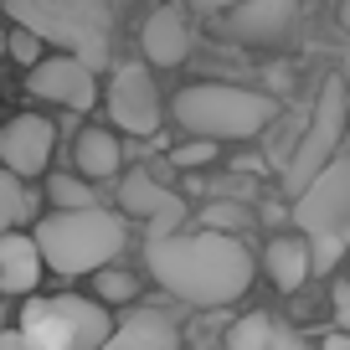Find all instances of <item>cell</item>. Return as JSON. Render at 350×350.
<instances>
[{
	"instance_id": "27",
	"label": "cell",
	"mask_w": 350,
	"mask_h": 350,
	"mask_svg": "<svg viewBox=\"0 0 350 350\" xmlns=\"http://www.w3.org/2000/svg\"><path fill=\"white\" fill-rule=\"evenodd\" d=\"M191 5H196L201 16H227L232 5H237V0H191Z\"/></svg>"
},
{
	"instance_id": "10",
	"label": "cell",
	"mask_w": 350,
	"mask_h": 350,
	"mask_svg": "<svg viewBox=\"0 0 350 350\" xmlns=\"http://www.w3.org/2000/svg\"><path fill=\"white\" fill-rule=\"evenodd\" d=\"M52 150H57V124L42 119V113H21L0 129V165L16 170L21 180L42 175L52 165Z\"/></svg>"
},
{
	"instance_id": "25",
	"label": "cell",
	"mask_w": 350,
	"mask_h": 350,
	"mask_svg": "<svg viewBox=\"0 0 350 350\" xmlns=\"http://www.w3.org/2000/svg\"><path fill=\"white\" fill-rule=\"evenodd\" d=\"M335 319H340V329H350V278L335 288Z\"/></svg>"
},
{
	"instance_id": "22",
	"label": "cell",
	"mask_w": 350,
	"mask_h": 350,
	"mask_svg": "<svg viewBox=\"0 0 350 350\" xmlns=\"http://www.w3.org/2000/svg\"><path fill=\"white\" fill-rule=\"evenodd\" d=\"M175 165H180V170H201V165H211L217 160V139H196V134H191L186 144H180V150L170 154Z\"/></svg>"
},
{
	"instance_id": "4",
	"label": "cell",
	"mask_w": 350,
	"mask_h": 350,
	"mask_svg": "<svg viewBox=\"0 0 350 350\" xmlns=\"http://www.w3.org/2000/svg\"><path fill=\"white\" fill-rule=\"evenodd\" d=\"M278 119V103L258 88L237 83H191L175 93V124L196 139H258Z\"/></svg>"
},
{
	"instance_id": "29",
	"label": "cell",
	"mask_w": 350,
	"mask_h": 350,
	"mask_svg": "<svg viewBox=\"0 0 350 350\" xmlns=\"http://www.w3.org/2000/svg\"><path fill=\"white\" fill-rule=\"evenodd\" d=\"M340 26H345V36H350V0H340Z\"/></svg>"
},
{
	"instance_id": "26",
	"label": "cell",
	"mask_w": 350,
	"mask_h": 350,
	"mask_svg": "<svg viewBox=\"0 0 350 350\" xmlns=\"http://www.w3.org/2000/svg\"><path fill=\"white\" fill-rule=\"evenodd\" d=\"M0 350H31V340L21 335V325H11V329H0Z\"/></svg>"
},
{
	"instance_id": "30",
	"label": "cell",
	"mask_w": 350,
	"mask_h": 350,
	"mask_svg": "<svg viewBox=\"0 0 350 350\" xmlns=\"http://www.w3.org/2000/svg\"><path fill=\"white\" fill-rule=\"evenodd\" d=\"M0 52H5V11H0Z\"/></svg>"
},
{
	"instance_id": "13",
	"label": "cell",
	"mask_w": 350,
	"mask_h": 350,
	"mask_svg": "<svg viewBox=\"0 0 350 350\" xmlns=\"http://www.w3.org/2000/svg\"><path fill=\"white\" fill-rule=\"evenodd\" d=\"M139 46H144V62L154 67H180L191 52V26L175 5H154L144 16V31H139Z\"/></svg>"
},
{
	"instance_id": "18",
	"label": "cell",
	"mask_w": 350,
	"mask_h": 350,
	"mask_svg": "<svg viewBox=\"0 0 350 350\" xmlns=\"http://www.w3.org/2000/svg\"><path fill=\"white\" fill-rule=\"evenodd\" d=\"M31 217V191L16 170H0V232H16Z\"/></svg>"
},
{
	"instance_id": "24",
	"label": "cell",
	"mask_w": 350,
	"mask_h": 350,
	"mask_svg": "<svg viewBox=\"0 0 350 350\" xmlns=\"http://www.w3.org/2000/svg\"><path fill=\"white\" fill-rule=\"evenodd\" d=\"M268 350H309V340L299 335V329H288V325H273V335H268Z\"/></svg>"
},
{
	"instance_id": "20",
	"label": "cell",
	"mask_w": 350,
	"mask_h": 350,
	"mask_svg": "<svg viewBox=\"0 0 350 350\" xmlns=\"http://www.w3.org/2000/svg\"><path fill=\"white\" fill-rule=\"evenodd\" d=\"M268 335H273V319L268 314H242L227 329V350H268Z\"/></svg>"
},
{
	"instance_id": "6",
	"label": "cell",
	"mask_w": 350,
	"mask_h": 350,
	"mask_svg": "<svg viewBox=\"0 0 350 350\" xmlns=\"http://www.w3.org/2000/svg\"><path fill=\"white\" fill-rule=\"evenodd\" d=\"M21 335L31 350H98L109 340L113 319L103 299H77V294H42L21 304Z\"/></svg>"
},
{
	"instance_id": "9",
	"label": "cell",
	"mask_w": 350,
	"mask_h": 350,
	"mask_svg": "<svg viewBox=\"0 0 350 350\" xmlns=\"http://www.w3.org/2000/svg\"><path fill=\"white\" fill-rule=\"evenodd\" d=\"M36 93V98L46 103H62V109H77L88 113L93 103H98V72L83 62V57H42V62L31 67V83H26Z\"/></svg>"
},
{
	"instance_id": "15",
	"label": "cell",
	"mask_w": 350,
	"mask_h": 350,
	"mask_svg": "<svg viewBox=\"0 0 350 350\" xmlns=\"http://www.w3.org/2000/svg\"><path fill=\"white\" fill-rule=\"evenodd\" d=\"M98 350H180V329L170 314L144 309V314H129L124 325H113Z\"/></svg>"
},
{
	"instance_id": "5",
	"label": "cell",
	"mask_w": 350,
	"mask_h": 350,
	"mask_svg": "<svg viewBox=\"0 0 350 350\" xmlns=\"http://www.w3.org/2000/svg\"><path fill=\"white\" fill-rule=\"evenodd\" d=\"M294 221L309 237L314 273H329L350 242V160H329L294 196Z\"/></svg>"
},
{
	"instance_id": "3",
	"label": "cell",
	"mask_w": 350,
	"mask_h": 350,
	"mask_svg": "<svg viewBox=\"0 0 350 350\" xmlns=\"http://www.w3.org/2000/svg\"><path fill=\"white\" fill-rule=\"evenodd\" d=\"M0 11L42 42L72 46V57H83L93 72L113 62V0H0Z\"/></svg>"
},
{
	"instance_id": "8",
	"label": "cell",
	"mask_w": 350,
	"mask_h": 350,
	"mask_svg": "<svg viewBox=\"0 0 350 350\" xmlns=\"http://www.w3.org/2000/svg\"><path fill=\"white\" fill-rule=\"evenodd\" d=\"M109 124L124 134H134V139H150L154 129H160V93H154V77L144 62H124L113 67L109 77Z\"/></svg>"
},
{
	"instance_id": "7",
	"label": "cell",
	"mask_w": 350,
	"mask_h": 350,
	"mask_svg": "<svg viewBox=\"0 0 350 350\" xmlns=\"http://www.w3.org/2000/svg\"><path fill=\"white\" fill-rule=\"evenodd\" d=\"M345 113H350V93H345V83L335 77V83L319 88L314 113H309V129H304V139H299V150L288 154V170H284V191H288V196H299V191L335 160L340 134H345Z\"/></svg>"
},
{
	"instance_id": "11",
	"label": "cell",
	"mask_w": 350,
	"mask_h": 350,
	"mask_svg": "<svg viewBox=\"0 0 350 350\" xmlns=\"http://www.w3.org/2000/svg\"><path fill=\"white\" fill-rule=\"evenodd\" d=\"M119 211L150 221V232H175L186 221V201L175 196L170 186H160L150 170H129L119 180Z\"/></svg>"
},
{
	"instance_id": "28",
	"label": "cell",
	"mask_w": 350,
	"mask_h": 350,
	"mask_svg": "<svg viewBox=\"0 0 350 350\" xmlns=\"http://www.w3.org/2000/svg\"><path fill=\"white\" fill-rule=\"evenodd\" d=\"M319 350H350V329H335V335H325V345Z\"/></svg>"
},
{
	"instance_id": "16",
	"label": "cell",
	"mask_w": 350,
	"mask_h": 350,
	"mask_svg": "<svg viewBox=\"0 0 350 350\" xmlns=\"http://www.w3.org/2000/svg\"><path fill=\"white\" fill-rule=\"evenodd\" d=\"M262 268H268V278H273L284 294L304 288V278L314 273V252H309V237H304V232H278V237L262 247Z\"/></svg>"
},
{
	"instance_id": "31",
	"label": "cell",
	"mask_w": 350,
	"mask_h": 350,
	"mask_svg": "<svg viewBox=\"0 0 350 350\" xmlns=\"http://www.w3.org/2000/svg\"><path fill=\"white\" fill-rule=\"evenodd\" d=\"M345 93H350V83H345Z\"/></svg>"
},
{
	"instance_id": "14",
	"label": "cell",
	"mask_w": 350,
	"mask_h": 350,
	"mask_svg": "<svg viewBox=\"0 0 350 350\" xmlns=\"http://www.w3.org/2000/svg\"><path fill=\"white\" fill-rule=\"evenodd\" d=\"M42 268L46 262L31 232H0V294H36Z\"/></svg>"
},
{
	"instance_id": "17",
	"label": "cell",
	"mask_w": 350,
	"mask_h": 350,
	"mask_svg": "<svg viewBox=\"0 0 350 350\" xmlns=\"http://www.w3.org/2000/svg\"><path fill=\"white\" fill-rule=\"evenodd\" d=\"M72 165L88 180H113L119 165H124V144H119V134H113V124H88V129L77 134V144H72Z\"/></svg>"
},
{
	"instance_id": "2",
	"label": "cell",
	"mask_w": 350,
	"mask_h": 350,
	"mask_svg": "<svg viewBox=\"0 0 350 350\" xmlns=\"http://www.w3.org/2000/svg\"><path fill=\"white\" fill-rule=\"evenodd\" d=\"M36 247H42V262L62 278L77 273H98L129 247V221L119 211L103 206H77V211H52V217L36 221Z\"/></svg>"
},
{
	"instance_id": "23",
	"label": "cell",
	"mask_w": 350,
	"mask_h": 350,
	"mask_svg": "<svg viewBox=\"0 0 350 350\" xmlns=\"http://www.w3.org/2000/svg\"><path fill=\"white\" fill-rule=\"evenodd\" d=\"M5 52H11L21 67H36V62H42V36L26 31V26H16V31L5 36Z\"/></svg>"
},
{
	"instance_id": "12",
	"label": "cell",
	"mask_w": 350,
	"mask_h": 350,
	"mask_svg": "<svg viewBox=\"0 0 350 350\" xmlns=\"http://www.w3.org/2000/svg\"><path fill=\"white\" fill-rule=\"evenodd\" d=\"M299 16V0H237L227 11V36H237V42H278V36L294 26Z\"/></svg>"
},
{
	"instance_id": "19",
	"label": "cell",
	"mask_w": 350,
	"mask_h": 350,
	"mask_svg": "<svg viewBox=\"0 0 350 350\" xmlns=\"http://www.w3.org/2000/svg\"><path fill=\"white\" fill-rule=\"evenodd\" d=\"M46 196H52L57 211H77V206H98V191H93V180L88 175H52L46 180Z\"/></svg>"
},
{
	"instance_id": "21",
	"label": "cell",
	"mask_w": 350,
	"mask_h": 350,
	"mask_svg": "<svg viewBox=\"0 0 350 350\" xmlns=\"http://www.w3.org/2000/svg\"><path fill=\"white\" fill-rule=\"evenodd\" d=\"M93 294L103 299V304H129L134 294H139V278L124 273V268H98V288Z\"/></svg>"
},
{
	"instance_id": "1",
	"label": "cell",
	"mask_w": 350,
	"mask_h": 350,
	"mask_svg": "<svg viewBox=\"0 0 350 350\" xmlns=\"http://www.w3.org/2000/svg\"><path fill=\"white\" fill-rule=\"evenodd\" d=\"M144 262H150L154 284L175 294L180 304L196 309H221L237 304L252 284V252L237 232L201 227V232H150L144 242Z\"/></svg>"
}]
</instances>
